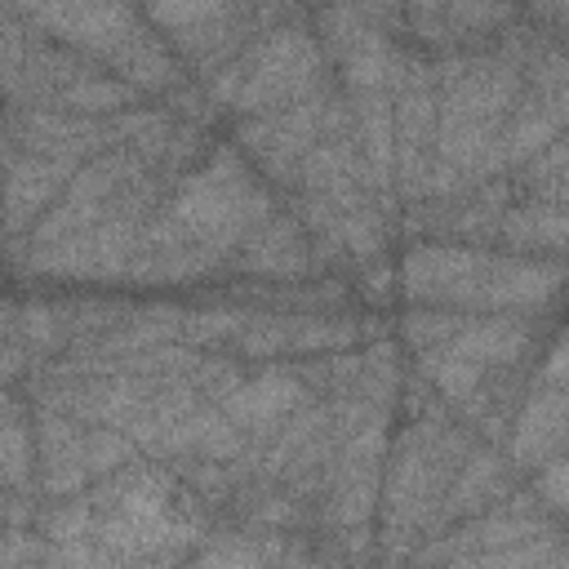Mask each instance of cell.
I'll return each instance as SVG.
<instances>
[{"label": "cell", "mask_w": 569, "mask_h": 569, "mask_svg": "<svg viewBox=\"0 0 569 569\" xmlns=\"http://www.w3.org/2000/svg\"><path fill=\"white\" fill-rule=\"evenodd\" d=\"M449 18L462 27V31H485V27H498V18L507 13L502 0H445Z\"/></svg>", "instance_id": "cell-14"}, {"label": "cell", "mask_w": 569, "mask_h": 569, "mask_svg": "<svg viewBox=\"0 0 569 569\" xmlns=\"http://www.w3.org/2000/svg\"><path fill=\"white\" fill-rule=\"evenodd\" d=\"M302 405V382L284 369H262L253 382H236L222 396V413L244 431H271Z\"/></svg>", "instance_id": "cell-5"}, {"label": "cell", "mask_w": 569, "mask_h": 569, "mask_svg": "<svg viewBox=\"0 0 569 569\" xmlns=\"http://www.w3.org/2000/svg\"><path fill=\"white\" fill-rule=\"evenodd\" d=\"M480 253L467 249H418L405 262V284L413 298H449V302H476L480 276H485Z\"/></svg>", "instance_id": "cell-4"}, {"label": "cell", "mask_w": 569, "mask_h": 569, "mask_svg": "<svg viewBox=\"0 0 569 569\" xmlns=\"http://www.w3.org/2000/svg\"><path fill=\"white\" fill-rule=\"evenodd\" d=\"M262 218H267V200L244 178V169L231 151H218L209 160V169L191 173L173 200V227L182 236H196L200 249H213V253H218V244L236 240L244 227H253Z\"/></svg>", "instance_id": "cell-1"}, {"label": "cell", "mask_w": 569, "mask_h": 569, "mask_svg": "<svg viewBox=\"0 0 569 569\" xmlns=\"http://www.w3.org/2000/svg\"><path fill=\"white\" fill-rule=\"evenodd\" d=\"M40 22H49L62 40L98 49L107 58L138 31L129 0H44Z\"/></svg>", "instance_id": "cell-3"}, {"label": "cell", "mask_w": 569, "mask_h": 569, "mask_svg": "<svg viewBox=\"0 0 569 569\" xmlns=\"http://www.w3.org/2000/svg\"><path fill=\"white\" fill-rule=\"evenodd\" d=\"M71 164L76 160H67V156L31 151V156H22L9 169V178H4V222H9V231H22L36 218V209L62 187V178L71 173Z\"/></svg>", "instance_id": "cell-6"}, {"label": "cell", "mask_w": 569, "mask_h": 569, "mask_svg": "<svg viewBox=\"0 0 569 569\" xmlns=\"http://www.w3.org/2000/svg\"><path fill=\"white\" fill-rule=\"evenodd\" d=\"M62 102L76 107V111H116V107L133 102V84H116V80L89 76V80H71L62 89Z\"/></svg>", "instance_id": "cell-9"}, {"label": "cell", "mask_w": 569, "mask_h": 569, "mask_svg": "<svg viewBox=\"0 0 569 569\" xmlns=\"http://www.w3.org/2000/svg\"><path fill=\"white\" fill-rule=\"evenodd\" d=\"M493 489H498V462L480 453V458H471V462L462 467V476H458V485H453V502H449V511H467V507L485 502Z\"/></svg>", "instance_id": "cell-11"}, {"label": "cell", "mask_w": 569, "mask_h": 569, "mask_svg": "<svg viewBox=\"0 0 569 569\" xmlns=\"http://www.w3.org/2000/svg\"><path fill=\"white\" fill-rule=\"evenodd\" d=\"M133 445L116 431H84V467L89 471H116L120 462H129Z\"/></svg>", "instance_id": "cell-13"}, {"label": "cell", "mask_w": 569, "mask_h": 569, "mask_svg": "<svg viewBox=\"0 0 569 569\" xmlns=\"http://www.w3.org/2000/svg\"><path fill=\"white\" fill-rule=\"evenodd\" d=\"M31 462V440L22 422H4L0 427V485H18L27 476Z\"/></svg>", "instance_id": "cell-12"}, {"label": "cell", "mask_w": 569, "mask_h": 569, "mask_svg": "<svg viewBox=\"0 0 569 569\" xmlns=\"http://www.w3.org/2000/svg\"><path fill=\"white\" fill-rule=\"evenodd\" d=\"M560 427H565V396H560V382H551L542 396L529 400L525 418H520V431H516V458L520 462H538L542 453L560 449Z\"/></svg>", "instance_id": "cell-8"}, {"label": "cell", "mask_w": 569, "mask_h": 569, "mask_svg": "<svg viewBox=\"0 0 569 569\" xmlns=\"http://www.w3.org/2000/svg\"><path fill=\"white\" fill-rule=\"evenodd\" d=\"M316 71H320V49L302 31H280L244 58L236 107L240 111H276L284 102L302 98L316 84Z\"/></svg>", "instance_id": "cell-2"}, {"label": "cell", "mask_w": 569, "mask_h": 569, "mask_svg": "<svg viewBox=\"0 0 569 569\" xmlns=\"http://www.w3.org/2000/svg\"><path fill=\"white\" fill-rule=\"evenodd\" d=\"M307 244H302V236H298V227L293 222H280V218H271V222H262L258 231H253V240H249V249H244V267L249 271H267V276H293V271H302L307 267V253H302Z\"/></svg>", "instance_id": "cell-7"}, {"label": "cell", "mask_w": 569, "mask_h": 569, "mask_svg": "<svg viewBox=\"0 0 569 569\" xmlns=\"http://www.w3.org/2000/svg\"><path fill=\"white\" fill-rule=\"evenodd\" d=\"M147 9L169 31H191L200 22H213L227 9V0H147Z\"/></svg>", "instance_id": "cell-10"}]
</instances>
